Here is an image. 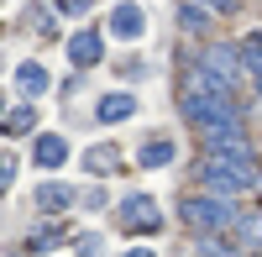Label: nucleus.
<instances>
[{
  "label": "nucleus",
  "instance_id": "11",
  "mask_svg": "<svg viewBox=\"0 0 262 257\" xmlns=\"http://www.w3.org/2000/svg\"><path fill=\"white\" fill-rule=\"evenodd\" d=\"M131 111H137V100H131L126 90H121V95H105V100H100V121H126Z\"/></svg>",
  "mask_w": 262,
  "mask_h": 257
},
{
  "label": "nucleus",
  "instance_id": "15",
  "mask_svg": "<svg viewBox=\"0 0 262 257\" xmlns=\"http://www.w3.org/2000/svg\"><path fill=\"white\" fill-rule=\"evenodd\" d=\"M236 237H242L247 247H262V216H247V221H236Z\"/></svg>",
  "mask_w": 262,
  "mask_h": 257
},
{
  "label": "nucleus",
  "instance_id": "13",
  "mask_svg": "<svg viewBox=\"0 0 262 257\" xmlns=\"http://www.w3.org/2000/svg\"><path fill=\"white\" fill-rule=\"evenodd\" d=\"M32 126H37V105H21V111H11V116H6V132H11V137L32 132Z\"/></svg>",
  "mask_w": 262,
  "mask_h": 257
},
{
  "label": "nucleus",
  "instance_id": "20",
  "mask_svg": "<svg viewBox=\"0 0 262 257\" xmlns=\"http://www.w3.org/2000/svg\"><path fill=\"white\" fill-rule=\"evenodd\" d=\"M11 174H16V163H11V158H0V189L11 184Z\"/></svg>",
  "mask_w": 262,
  "mask_h": 257
},
{
  "label": "nucleus",
  "instance_id": "21",
  "mask_svg": "<svg viewBox=\"0 0 262 257\" xmlns=\"http://www.w3.org/2000/svg\"><path fill=\"white\" fill-rule=\"evenodd\" d=\"M200 6H210V11H236V0H200Z\"/></svg>",
  "mask_w": 262,
  "mask_h": 257
},
{
  "label": "nucleus",
  "instance_id": "7",
  "mask_svg": "<svg viewBox=\"0 0 262 257\" xmlns=\"http://www.w3.org/2000/svg\"><path fill=\"white\" fill-rule=\"evenodd\" d=\"M16 90L27 100H37L42 90H48V69H42V63H21V69H16Z\"/></svg>",
  "mask_w": 262,
  "mask_h": 257
},
{
  "label": "nucleus",
  "instance_id": "10",
  "mask_svg": "<svg viewBox=\"0 0 262 257\" xmlns=\"http://www.w3.org/2000/svg\"><path fill=\"white\" fill-rule=\"evenodd\" d=\"M37 205H42V210H69V205H74V189H69V184H42V189H37Z\"/></svg>",
  "mask_w": 262,
  "mask_h": 257
},
{
  "label": "nucleus",
  "instance_id": "23",
  "mask_svg": "<svg viewBox=\"0 0 262 257\" xmlns=\"http://www.w3.org/2000/svg\"><path fill=\"white\" fill-rule=\"evenodd\" d=\"M0 105H6V100H0Z\"/></svg>",
  "mask_w": 262,
  "mask_h": 257
},
{
  "label": "nucleus",
  "instance_id": "4",
  "mask_svg": "<svg viewBox=\"0 0 262 257\" xmlns=\"http://www.w3.org/2000/svg\"><path fill=\"white\" fill-rule=\"evenodd\" d=\"M142 27H147V16H142V6H131V0H121V6L111 11V32H116L121 42L142 37Z\"/></svg>",
  "mask_w": 262,
  "mask_h": 257
},
{
  "label": "nucleus",
  "instance_id": "16",
  "mask_svg": "<svg viewBox=\"0 0 262 257\" xmlns=\"http://www.w3.org/2000/svg\"><path fill=\"white\" fill-rule=\"evenodd\" d=\"M179 27L184 32H205V6H184L179 11Z\"/></svg>",
  "mask_w": 262,
  "mask_h": 257
},
{
  "label": "nucleus",
  "instance_id": "22",
  "mask_svg": "<svg viewBox=\"0 0 262 257\" xmlns=\"http://www.w3.org/2000/svg\"><path fill=\"white\" fill-rule=\"evenodd\" d=\"M126 257H158V252H147V247H137V252H126Z\"/></svg>",
  "mask_w": 262,
  "mask_h": 257
},
{
  "label": "nucleus",
  "instance_id": "12",
  "mask_svg": "<svg viewBox=\"0 0 262 257\" xmlns=\"http://www.w3.org/2000/svg\"><path fill=\"white\" fill-rule=\"evenodd\" d=\"M84 168H90V174H111L116 168V147H90V153H84Z\"/></svg>",
  "mask_w": 262,
  "mask_h": 257
},
{
  "label": "nucleus",
  "instance_id": "14",
  "mask_svg": "<svg viewBox=\"0 0 262 257\" xmlns=\"http://www.w3.org/2000/svg\"><path fill=\"white\" fill-rule=\"evenodd\" d=\"M63 237H69L63 226H37V237H32V252H53Z\"/></svg>",
  "mask_w": 262,
  "mask_h": 257
},
{
  "label": "nucleus",
  "instance_id": "18",
  "mask_svg": "<svg viewBox=\"0 0 262 257\" xmlns=\"http://www.w3.org/2000/svg\"><path fill=\"white\" fill-rule=\"evenodd\" d=\"M247 69H252V79H257V90H262V53H257V48H247Z\"/></svg>",
  "mask_w": 262,
  "mask_h": 257
},
{
  "label": "nucleus",
  "instance_id": "1",
  "mask_svg": "<svg viewBox=\"0 0 262 257\" xmlns=\"http://www.w3.org/2000/svg\"><path fill=\"white\" fill-rule=\"evenodd\" d=\"M200 179H205V189H215V195H242V189H252V158H247V153L205 158Z\"/></svg>",
  "mask_w": 262,
  "mask_h": 257
},
{
  "label": "nucleus",
  "instance_id": "19",
  "mask_svg": "<svg viewBox=\"0 0 262 257\" xmlns=\"http://www.w3.org/2000/svg\"><path fill=\"white\" fill-rule=\"evenodd\" d=\"M90 6H95V0H58L63 16H79V11H90Z\"/></svg>",
  "mask_w": 262,
  "mask_h": 257
},
{
  "label": "nucleus",
  "instance_id": "9",
  "mask_svg": "<svg viewBox=\"0 0 262 257\" xmlns=\"http://www.w3.org/2000/svg\"><path fill=\"white\" fill-rule=\"evenodd\" d=\"M137 163H142V168H168V163H173V142H168V137H152V142H142Z\"/></svg>",
  "mask_w": 262,
  "mask_h": 257
},
{
  "label": "nucleus",
  "instance_id": "5",
  "mask_svg": "<svg viewBox=\"0 0 262 257\" xmlns=\"http://www.w3.org/2000/svg\"><path fill=\"white\" fill-rule=\"evenodd\" d=\"M100 53H105L100 32H74V37H69V58L79 63V69H95V63H100Z\"/></svg>",
  "mask_w": 262,
  "mask_h": 257
},
{
  "label": "nucleus",
  "instance_id": "6",
  "mask_svg": "<svg viewBox=\"0 0 262 257\" xmlns=\"http://www.w3.org/2000/svg\"><path fill=\"white\" fill-rule=\"evenodd\" d=\"M200 69H210V74H215V79H221L226 90H231V84H236V74H242V63H236V48H210Z\"/></svg>",
  "mask_w": 262,
  "mask_h": 257
},
{
  "label": "nucleus",
  "instance_id": "2",
  "mask_svg": "<svg viewBox=\"0 0 262 257\" xmlns=\"http://www.w3.org/2000/svg\"><path fill=\"white\" fill-rule=\"evenodd\" d=\"M116 226L131 231V237H142V231H163V210H158L152 195H126L116 205Z\"/></svg>",
  "mask_w": 262,
  "mask_h": 257
},
{
  "label": "nucleus",
  "instance_id": "17",
  "mask_svg": "<svg viewBox=\"0 0 262 257\" xmlns=\"http://www.w3.org/2000/svg\"><path fill=\"white\" fill-rule=\"evenodd\" d=\"M105 252V237L100 231H90V237H79V257H100Z\"/></svg>",
  "mask_w": 262,
  "mask_h": 257
},
{
  "label": "nucleus",
  "instance_id": "8",
  "mask_svg": "<svg viewBox=\"0 0 262 257\" xmlns=\"http://www.w3.org/2000/svg\"><path fill=\"white\" fill-rule=\"evenodd\" d=\"M32 158H37L42 168H58L63 158H69V142H63V137H53V132H48V137H37V147H32Z\"/></svg>",
  "mask_w": 262,
  "mask_h": 257
},
{
  "label": "nucleus",
  "instance_id": "3",
  "mask_svg": "<svg viewBox=\"0 0 262 257\" xmlns=\"http://www.w3.org/2000/svg\"><path fill=\"white\" fill-rule=\"evenodd\" d=\"M184 221L194 231H221V226H231V210L221 200H184Z\"/></svg>",
  "mask_w": 262,
  "mask_h": 257
}]
</instances>
